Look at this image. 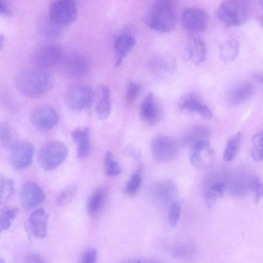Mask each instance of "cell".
Returning a JSON list of instances; mask_svg holds the SVG:
<instances>
[{
    "label": "cell",
    "mask_w": 263,
    "mask_h": 263,
    "mask_svg": "<svg viewBox=\"0 0 263 263\" xmlns=\"http://www.w3.org/2000/svg\"><path fill=\"white\" fill-rule=\"evenodd\" d=\"M68 149L62 142L53 141L44 145L37 154L40 166L47 171L52 170L60 166L67 158Z\"/></svg>",
    "instance_id": "obj_4"
},
{
    "label": "cell",
    "mask_w": 263,
    "mask_h": 263,
    "mask_svg": "<svg viewBox=\"0 0 263 263\" xmlns=\"http://www.w3.org/2000/svg\"><path fill=\"white\" fill-rule=\"evenodd\" d=\"M142 119L151 125L156 124L160 120L162 110L153 93H148L142 101L140 107Z\"/></svg>",
    "instance_id": "obj_16"
},
{
    "label": "cell",
    "mask_w": 263,
    "mask_h": 263,
    "mask_svg": "<svg viewBox=\"0 0 263 263\" xmlns=\"http://www.w3.org/2000/svg\"><path fill=\"white\" fill-rule=\"evenodd\" d=\"M104 165L106 175L108 176H115L121 172V167L116 161L111 152H106L104 158Z\"/></svg>",
    "instance_id": "obj_34"
},
{
    "label": "cell",
    "mask_w": 263,
    "mask_h": 263,
    "mask_svg": "<svg viewBox=\"0 0 263 263\" xmlns=\"http://www.w3.org/2000/svg\"><path fill=\"white\" fill-rule=\"evenodd\" d=\"M254 91V87L252 83L247 81L239 82L228 91V103L233 106L241 105L252 97Z\"/></svg>",
    "instance_id": "obj_17"
},
{
    "label": "cell",
    "mask_w": 263,
    "mask_h": 263,
    "mask_svg": "<svg viewBox=\"0 0 263 263\" xmlns=\"http://www.w3.org/2000/svg\"><path fill=\"white\" fill-rule=\"evenodd\" d=\"M181 20L183 27L192 32H203L207 28V14L200 8L190 7L184 9L181 13Z\"/></svg>",
    "instance_id": "obj_10"
},
{
    "label": "cell",
    "mask_w": 263,
    "mask_h": 263,
    "mask_svg": "<svg viewBox=\"0 0 263 263\" xmlns=\"http://www.w3.org/2000/svg\"><path fill=\"white\" fill-rule=\"evenodd\" d=\"M182 200L177 199L170 205L168 212V221L172 228H175L180 218Z\"/></svg>",
    "instance_id": "obj_35"
},
{
    "label": "cell",
    "mask_w": 263,
    "mask_h": 263,
    "mask_svg": "<svg viewBox=\"0 0 263 263\" xmlns=\"http://www.w3.org/2000/svg\"><path fill=\"white\" fill-rule=\"evenodd\" d=\"M30 118L35 127L42 130L52 128L59 121V115L56 110L46 105L35 108L31 113Z\"/></svg>",
    "instance_id": "obj_12"
},
{
    "label": "cell",
    "mask_w": 263,
    "mask_h": 263,
    "mask_svg": "<svg viewBox=\"0 0 263 263\" xmlns=\"http://www.w3.org/2000/svg\"><path fill=\"white\" fill-rule=\"evenodd\" d=\"M73 141L77 144V155L79 159H84L89 156L91 151L89 129L77 128L71 134Z\"/></svg>",
    "instance_id": "obj_21"
},
{
    "label": "cell",
    "mask_w": 263,
    "mask_h": 263,
    "mask_svg": "<svg viewBox=\"0 0 263 263\" xmlns=\"http://www.w3.org/2000/svg\"><path fill=\"white\" fill-rule=\"evenodd\" d=\"M255 201L257 203L261 197H263V183H262L260 189L255 193Z\"/></svg>",
    "instance_id": "obj_43"
},
{
    "label": "cell",
    "mask_w": 263,
    "mask_h": 263,
    "mask_svg": "<svg viewBox=\"0 0 263 263\" xmlns=\"http://www.w3.org/2000/svg\"><path fill=\"white\" fill-rule=\"evenodd\" d=\"M257 20L260 25L263 28V15L258 16L257 17Z\"/></svg>",
    "instance_id": "obj_45"
},
{
    "label": "cell",
    "mask_w": 263,
    "mask_h": 263,
    "mask_svg": "<svg viewBox=\"0 0 263 263\" xmlns=\"http://www.w3.org/2000/svg\"><path fill=\"white\" fill-rule=\"evenodd\" d=\"M202 104L198 95L194 92L185 93L179 101L181 109L191 112L197 113Z\"/></svg>",
    "instance_id": "obj_26"
},
{
    "label": "cell",
    "mask_w": 263,
    "mask_h": 263,
    "mask_svg": "<svg viewBox=\"0 0 263 263\" xmlns=\"http://www.w3.org/2000/svg\"><path fill=\"white\" fill-rule=\"evenodd\" d=\"M77 15V5L74 1H55L50 5V22L60 28L72 23L76 20Z\"/></svg>",
    "instance_id": "obj_5"
},
{
    "label": "cell",
    "mask_w": 263,
    "mask_h": 263,
    "mask_svg": "<svg viewBox=\"0 0 263 263\" xmlns=\"http://www.w3.org/2000/svg\"><path fill=\"white\" fill-rule=\"evenodd\" d=\"M154 189L155 190H154V192L156 193V195L154 196L157 199L159 198L158 200L161 201L167 202L170 201L171 199L175 198V187L172 182L162 181L158 183Z\"/></svg>",
    "instance_id": "obj_27"
},
{
    "label": "cell",
    "mask_w": 263,
    "mask_h": 263,
    "mask_svg": "<svg viewBox=\"0 0 263 263\" xmlns=\"http://www.w3.org/2000/svg\"><path fill=\"white\" fill-rule=\"evenodd\" d=\"M252 77L254 80L263 84V74H253Z\"/></svg>",
    "instance_id": "obj_44"
},
{
    "label": "cell",
    "mask_w": 263,
    "mask_h": 263,
    "mask_svg": "<svg viewBox=\"0 0 263 263\" xmlns=\"http://www.w3.org/2000/svg\"><path fill=\"white\" fill-rule=\"evenodd\" d=\"M53 83L52 75L45 69L35 68L21 71L16 77L17 89L23 95L32 98L46 93Z\"/></svg>",
    "instance_id": "obj_1"
},
{
    "label": "cell",
    "mask_w": 263,
    "mask_h": 263,
    "mask_svg": "<svg viewBox=\"0 0 263 263\" xmlns=\"http://www.w3.org/2000/svg\"><path fill=\"white\" fill-rule=\"evenodd\" d=\"M260 5L261 6V7L263 8V1H261L260 2Z\"/></svg>",
    "instance_id": "obj_48"
},
{
    "label": "cell",
    "mask_w": 263,
    "mask_h": 263,
    "mask_svg": "<svg viewBox=\"0 0 263 263\" xmlns=\"http://www.w3.org/2000/svg\"><path fill=\"white\" fill-rule=\"evenodd\" d=\"M251 14L249 3L246 1L229 0L221 2L217 8V19L229 26H239L245 24Z\"/></svg>",
    "instance_id": "obj_3"
},
{
    "label": "cell",
    "mask_w": 263,
    "mask_h": 263,
    "mask_svg": "<svg viewBox=\"0 0 263 263\" xmlns=\"http://www.w3.org/2000/svg\"><path fill=\"white\" fill-rule=\"evenodd\" d=\"M0 263H6L5 260L2 257L0 258Z\"/></svg>",
    "instance_id": "obj_47"
},
{
    "label": "cell",
    "mask_w": 263,
    "mask_h": 263,
    "mask_svg": "<svg viewBox=\"0 0 263 263\" xmlns=\"http://www.w3.org/2000/svg\"><path fill=\"white\" fill-rule=\"evenodd\" d=\"M0 13L2 15L9 16L11 15V10L7 4L3 1L0 2Z\"/></svg>",
    "instance_id": "obj_42"
},
{
    "label": "cell",
    "mask_w": 263,
    "mask_h": 263,
    "mask_svg": "<svg viewBox=\"0 0 263 263\" xmlns=\"http://www.w3.org/2000/svg\"><path fill=\"white\" fill-rule=\"evenodd\" d=\"M49 215L43 208L34 211L25 222L24 227L28 237L31 236L38 239H43L47 234Z\"/></svg>",
    "instance_id": "obj_9"
},
{
    "label": "cell",
    "mask_w": 263,
    "mask_h": 263,
    "mask_svg": "<svg viewBox=\"0 0 263 263\" xmlns=\"http://www.w3.org/2000/svg\"><path fill=\"white\" fill-rule=\"evenodd\" d=\"M142 179L139 173L134 174L127 182L125 187V193L129 196L135 195L141 185Z\"/></svg>",
    "instance_id": "obj_36"
},
{
    "label": "cell",
    "mask_w": 263,
    "mask_h": 263,
    "mask_svg": "<svg viewBox=\"0 0 263 263\" xmlns=\"http://www.w3.org/2000/svg\"><path fill=\"white\" fill-rule=\"evenodd\" d=\"M251 155L256 162L263 159V129L256 132L252 138Z\"/></svg>",
    "instance_id": "obj_29"
},
{
    "label": "cell",
    "mask_w": 263,
    "mask_h": 263,
    "mask_svg": "<svg viewBox=\"0 0 263 263\" xmlns=\"http://www.w3.org/2000/svg\"><path fill=\"white\" fill-rule=\"evenodd\" d=\"M62 69L68 77L79 78L85 76L89 68L88 59L84 55L73 53L65 57L61 62Z\"/></svg>",
    "instance_id": "obj_11"
},
{
    "label": "cell",
    "mask_w": 263,
    "mask_h": 263,
    "mask_svg": "<svg viewBox=\"0 0 263 263\" xmlns=\"http://www.w3.org/2000/svg\"><path fill=\"white\" fill-rule=\"evenodd\" d=\"M214 151L207 140H202L195 143L190 153L192 164L198 168L210 167L215 159Z\"/></svg>",
    "instance_id": "obj_8"
},
{
    "label": "cell",
    "mask_w": 263,
    "mask_h": 263,
    "mask_svg": "<svg viewBox=\"0 0 263 263\" xmlns=\"http://www.w3.org/2000/svg\"><path fill=\"white\" fill-rule=\"evenodd\" d=\"M141 85L139 83L131 81L129 82L126 91L125 99L128 103L134 102L140 94Z\"/></svg>",
    "instance_id": "obj_37"
},
{
    "label": "cell",
    "mask_w": 263,
    "mask_h": 263,
    "mask_svg": "<svg viewBox=\"0 0 263 263\" xmlns=\"http://www.w3.org/2000/svg\"><path fill=\"white\" fill-rule=\"evenodd\" d=\"M97 252L93 248H89L83 254L80 263H96Z\"/></svg>",
    "instance_id": "obj_38"
},
{
    "label": "cell",
    "mask_w": 263,
    "mask_h": 263,
    "mask_svg": "<svg viewBox=\"0 0 263 263\" xmlns=\"http://www.w3.org/2000/svg\"><path fill=\"white\" fill-rule=\"evenodd\" d=\"M186 54L189 61L194 65L203 63L206 57V48L203 41L198 36L191 35L189 37Z\"/></svg>",
    "instance_id": "obj_19"
},
{
    "label": "cell",
    "mask_w": 263,
    "mask_h": 263,
    "mask_svg": "<svg viewBox=\"0 0 263 263\" xmlns=\"http://www.w3.org/2000/svg\"><path fill=\"white\" fill-rule=\"evenodd\" d=\"M18 212V209L14 207L4 208L0 216V230L2 232L8 230L12 224Z\"/></svg>",
    "instance_id": "obj_33"
},
{
    "label": "cell",
    "mask_w": 263,
    "mask_h": 263,
    "mask_svg": "<svg viewBox=\"0 0 263 263\" xmlns=\"http://www.w3.org/2000/svg\"><path fill=\"white\" fill-rule=\"evenodd\" d=\"M226 189V183L223 180L212 181L204 194V199L207 205L211 207L217 199L222 196Z\"/></svg>",
    "instance_id": "obj_23"
},
{
    "label": "cell",
    "mask_w": 263,
    "mask_h": 263,
    "mask_svg": "<svg viewBox=\"0 0 263 263\" xmlns=\"http://www.w3.org/2000/svg\"><path fill=\"white\" fill-rule=\"evenodd\" d=\"M205 119L210 120L212 118V113L210 108L205 105L202 104L197 112Z\"/></svg>",
    "instance_id": "obj_41"
},
{
    "label": "cell",
    "mask_w": 263,
    "mask_h": 263,
    "mask_svg": "<svg viewBox=\"0 0 263 263\" xmlns=\"http://www.w3.org/2000/svg\"><path fill=\"white\" fill-rule=\"evenodd\" d=\"M78 191L77 184L73 183L63 189L58 195L55 203L57 205L64 206L70 203L75 198Z\"/></svg>",
    "instance_id": "obj_28"
},
{
    "label": "cell",
    "mask_w": 263,
    "mask_h": 263,
    "mask_svg": "<svg viewBox=\"0 0 263 263\" xmlns=\"http://www.w3.org/2000/svg\"><path fill=\"white\" fill-rule=\"evenodd\" d=\"M136 44V39L132 34L123 33L117 36L114 41L116 53L115 66H119Z\"/></svg>",
    "instance_id": "obj_20"
},
{
    "label": "cell",
    "mask_w": 263,
    "mask_h": 263,
    "mask_svg": "<svg viewBox=\"0 0 263 263\" xmlns=\"http://www.w3.org/2000/svg\"><path fill=\"white\" fill-rule=\"evenodd\" d=\"M240 140L241 134L238 132L228 141L223 156L224 161H230L235 157L239 149Z\"/></svg>",
    "instance_id": "obj_30"
},
{
    "label": "cell",
    "mask_w": 263,
    "mask_h": 263,
    "mask_svg": "<svg viewBox=\"0 0 263 263\" xmlns=\"http://www.w3.org/2000/svg\"><path fill=\"white\" fill-rule=\"evenodd\" d=\"M137 260L129 259L122 262V263H136Z\"/></svg>",
    "instance_id": "obj_46"
},
{
    "label": "cell",
    "mask_w": 263,
    "mask_h": 263,
    "mask_svg": "<svg viewBox=\"0 0 263 263\" xmlns=\"http://www.w3.org/2000/svg\"><path fill=\"white\" fill-rule=\"evenodd\" d=\"M62 58L61 47L55 44H49L38 49L34 55L33 61L37 68L44 69L57 64Z\"/></svg>",
    "instance_id": "obj_13"
},
{
    "label": "cell",
    "mask_w": 263,
    "mask_h": 263,
    "mask_svg": "<svg viewBox=\"0 0 263 263\" xmlns=\"http://www.w3.org/2000/svg\"><path fill=\"white\" fill-rule=\"evenodd\" d=\"M105 199L106 192L103 189H98L91 194L87 203V211L90 216L94 217L100 213Z\"/></svg>",
    "instance_id": "obj_22"
},
{
    "label": "cell",
    "mask_w": 263,
    "mask_h": 263,
    "mask_svg": "<svg viewBox=\"0 0 263 263\" xmlns=\"http://www.w3.org/2000/svg\"><path fill=\"white\" fill-rule=\"evenodd\" d=\"M145 22L149 28L155 31L160 32L171 31L177 23L174 2L170 0L156 2L147 11Z\"/></svg>",
    "instance_id": "obj_2"
},
{
    "label": "cell",
    "mask_w": 263,
    "mask_h": 263,
    "mask_svg": "<svg viewBox=\"0 0 263 263\" xmlns=\"http://www.w3.org/2000/svg\"><path fill=\"white\" fill-rule=\"evenodd\" d=\"M260 178L256 175H252L250 177L249 180V190L256 193L260 189L261 184Z\"/></svg>",
    "instance_id": "obj_39"
},
{
    "label": "cell",
    "mask_w": 263,
    "mask_h": 263,
    "mask_svg": "<svg viewBox=\"0 0 263 263\" xmlns=\"http://www.w3.org/2000/svg\"><path fill=\"white\" fill-rule=\"evenodd\" d=\"M34 151V145L30 142L16 141L10 148L9 160L11 164L16 170L28 167L32 162Z\"/></svg>",
    "instance_id": "obj_7"
},
{
    "label": "cell",
    "mask_w": 263,
    "mask_h": 263,
    "mask_svg": "<svg viewBox=\"0 0 263 263\" xmlns=\"http://www.w3.org/2000/svg\"><path fill=\"white\" fill-rule=\"evenodd\" d=\"M93 101L98 117L101 120L106 119L109 116L111 110L109 88L104 85L98 86L94 92Z\"/></svg>",
    "instance_id": "obj_18"
},
{
    "label": "cell",
    "mask_w": 263,
    "mask_h": 263,
    "mask_svg": "<svg viewBox=\"0 0 263 263\" xmlns=\"http://www.w3.org/2000/svg\"><path fill=\"white\" fill-rule=\"evenodd\" d=\"M239 43L235 39H228L223 42L219 48L220 56L225 62L233 61L239 54Z\"/></svg>",
    "instance_id": "obj_24"
},
{
    "label": "cell",
    "mask_w": 263,
    "mask_h": 263,
    "mask_svg": "<svg viewBox=\"0 0 263 263\" xmlns=\"http://www.w3.org/2000/svg\"><path fill=\"white\" fill-rule=\"evenodd\" d=\"M0 141L2 146L5 148H10L16 141L13 130L6 122L2 123L1 124Z\"/></svg>",
    "instance_id": "obj_32"
},
{
    "label": "cell",
    "mask_w": 263,
    "mask_h": 263,
    "mask_svg": "<svg viewBox=\"0 0 263 263\" xmlns=\"http://www.w3.org/2000/svg\"><path fill=\"white\" fill-rule=\"evenodd\" d=\"M23 263H46L45 261L39 255L35 254H29L25 256Z\"/></svg>",
    "instance_id": "obj_40"
},
{
    "label": "cell",
    "mask_w": 263,
    "mask_h": 263,
    "mask_svg": "<svg viewBox=\"0 0 263 263\" xmlns=\"http://www.w3.org/2000/svg\"><path fill=\"white\" fill-rule=\"evenodd\" d=\"M19 197L21 205L26 209L35 208L45 199L42 190L36 184L31 182H26L22 186Z\"/></svg>",
    "instance_id": "obj_15"
},
{
    "label": "cell",
    "mask_w": 263,
    "mask_h": 263,
    "mask_svg": "<svg viewBox=\"0 0 263 263\" xmlns=\"http://www.w3.org/2000/svg\"><path fill=\"white\" fill-rule=\"evenodd\" d=\"M15 191V182L11 178L1 176L0 197L1 203L4 204L13 195Z\"/></svg>",
    "instance_id": "obj_31"
},
{
    "label": "cell",
    "mask_w": 263,
    "mask_h": 263,
    "mask_svg": "<svg viewBox=\"0 0 263 263\" xmlns=\"http://www.w3.org/2000/svg\"><path fill=\"white\" fill-rule=\"evenodd\" d=\"M150 70L154 73H172L177 68V64L174 59L154 58L149 62Z\"/></svg>",
    "instance_id": "obj_25"
},
{
    "label": "cell",
    "mask_w": 263,
    "mask_h": 263,
    "mask_svg": "<svg viewBox=\"0 0 263 263\" xmlns=\"http://www.w3.org/2000/svg\"><path fill=\"white\" fill-rule=\"evenodd\" d=\"M94 92L86 84L76 85L66 96L67 105L72 110L80 111L89 107L93 100Z\"/></svg>",
    "instance_id": "obj_6"
},
{
    "label": "cell",
    "mask_w": 263,
    "mask_h": 263,
    "mask_svg": "<svg viewBox=\"0 0 263 263\" xmlns=\"http://www.w3.org/2000/svg\"><path fill=\"white\" fill-rule=\"evenodd\" d=\"M178 149L177 142L169 137H158L152 143V149L154 157L161 161H168L173 159L178 152Z\"/></svg>",
    "instance_id": "obj_14"
}]
</instances>
